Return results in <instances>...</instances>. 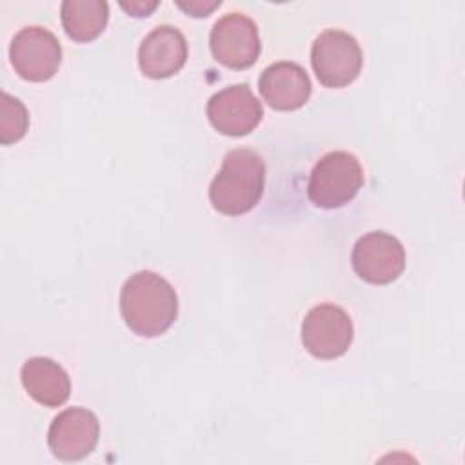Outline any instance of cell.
Wrapping results in <instances>:
<instances>
[{"label":"cell","instance_id":"cell-8","mask_svg":"<svg viewBox=\"0 0 465 465\" xmlns=\"http://www.w3.org/2000/svg\"><path fill=\"white\" fill-rule=\"evenodd\" d=\"M354 272L374 285L394 282L405 269V249L401 242L385 232L372 231L363 234L351 254Z\"/></svg>","mask_w":465,"mask_h":465},{"label":"cell","instance_id":"cell-1","mask_svg":"<svg viewBox=\"0 0 465 465\" xmlns=\"http://www.w3.org/2000/svg\"><path fill=\"white\" fill-rule=\"evenodd\" d=\"M120 312L125 325L142 338L163 334L178 316L174 287L153 271L129 276L120 291Z\"/></svg>","mask_w":465,"mask_h":465},{"label":"cell","instance_id":"cell-3","mask_svg":"<svg viewBox=\"0 0 465 465\" xmlns=\"http://www.w3.org/2000/svg\"><path fill=\"white\" fill-rule=\"evenodd\" d=\"M363 185L360 160L347 151H331L312 167L307 196L322 209H338L349 203Z\"/></svg>","mask_w":465,"mask_h":465},{"label":"cell","instance_id":"cell-17","mask_svg":"<svg viewBox=\"0 0 465 465\" xmlns=\"http://www.w3.org/2000/svg\"><path fill=\"white\" fill-rule=\"evenodd\" d=\"M120 5L133 16H147L151 11L158 7V2H131V4L122 2Z\"/></svg>","mask_w":465,"mask_h":465},{"label":"cell","instance_id":"cell-11","mask_svg":"<svg viewBox=\"0 0 465 465\" xmlns=\"http://www.w3.org/2000/svg\"><path fill=\"white\" fill-rule=\"evenodd\" d=\"M187 60V42L180 29L173 25L154 27L138 47L140 71L153 78L162 80L176 74Z\"/></svg>","mask_w":465,"mask_h":465},{"label":"cell","instance_id":"cell-9","mask_svg":"<svg viewBox=\"0 0 465 465\" xmlns=\"http://www.w3.org/2000/svg\"><path fill=\"white\" fill-rule=\"evenodd\" d=\"M263 109L247 84H234L214 93L207 102L211 125L227 136H243L262 122Z\"/></svg>","mask_w":465,"mask_h":465},{"label":"cell","instance_id":"cell-14","mask_svg":"<svg viewBox=\"0 0 465 465\" xmlns=\"http://www.w3.org/2000/svg\"><path fill=\"white\" fill-rule=\"evenodd\" d=\"M65 35L74 42L98 38L109 20V5L104 0H65L60 7Z\"/></svg>","mask_w":465,"mask_h":465},{"label":"cell","instance_id":"cell-10","mask_svg":"<svg viewBox=\"0 0 465 465\" xmlns=\"http://www.w3.org/2000/svg\"><path fill=\"white\" fill-rule=\"evenodd\" d=\"M100 423L94 412L71 407L62 411L49 425L47 445L64 461H78L91 454L98 443Z\"/></svg>","mask_w":465,"mask_h":465},{"label":"cell","instance_id":"cell-4","mask_svg":"<svg viewBox=\"0 0 465 465\" xmlns=\"http://www.w3.org/2000/svg\"><path fill=\"white\" fill-rule=\"evenodd\" d=\"M363 54L356 38L340 29H327L311 47V65L316 78L325 87H345L361 71Z\"/></svg>","mask_w":465,"mask_h":465},{"label":"cell","instance_id":"cell-6","mask_svg":"<svg viewBox=\"0 0 465 465\" xmlns=\"http://www.w3.org/2000/svg\"><path fill=\"white\" fill-rule=\"evenodd\" d=\"M9 58L15 73L27 82H45L53 78L62 62L58 38L40 25L20 29L11 45Z\"/></svg>","mask_w":465,"mask_h":465},{"label":"cell","instance_id":"cell-15","mask_svg":"<svg viewBox=\"0 0 465 465\" xmlns=\"http://www.w3.org/2000/svg\"><path fill=\"white\" fill-rule=\"evenodd\" d=\"M29 127V113L25 105L2 91L0 94V143L9 145L18 142Z\"/></svg>","mask_w":465,"mask_h":465},{"label":"cell","instance_id":"cell-2","mask_svg":"<svg viewBox=\"0 0 465 465\" xmlns=\"http://www.w3.org/2000/svg\"><path fill=\"white\" fill-rule=\"evenodd\" d=\"M265 185V163L252 149H232L209 187L213 207L227 216L251 211L262 198Z\"/></svg>","mask_w":465,"mask_h":465},{"label":"cell","instance_id":"cell-12","mask_svg":"<svg viewBox=\"0 0 465 465\" xmlns=\"http://www.w3.org/2000/svg\"><path fill=\"white\" fill-rule=\"evenodd\" d=\"M262 98L278 111H296L311 96V80L294 62H276L263 69L258 80Z\"/></svg>","mask_w":465,"mask_h":465},{"label":"cell","instance_id":"cell-16","mask_svg":"<svg viewBox=\"0 0 465 465\" xmlns=\"http://www.w3.org/2000/svg\"><path fill=\"white\" fill-rule=\"evenodd\" d=\"M220 0H189V2H178V7L183 9L185 13H189L191 16H207L211 11H214L216 7H220Z\"/></svg>","mask_w":465,"mask_h":465},{"label":"cell","instance_id":"cell-5","mask_svg":"<svg viewBox=\"0 0 465 465\" xmlns=\"http://www.w3.org/2000/svg\"><path fill=\"white\" fill-rule=\"evenodd\" d=\"M352 336L351 316L334 303L314 305L302 323V343L320 360L343 356L352 343Z\"/></svg>","mask_w":465,"mask_h":465},{"label":"cell","instance_id":"cell-13","mask_svg":"<svg viewBox=\"0 0 465 465\" xmlns=\"http://www.w3.org/2000/svg\"><path fill=\"white\" fill-rule=\"evenodd\" d=\"M20 380L27 394L44 407H60L71 394V380L65 369L51 358L33 356L25 360Z\"/></svg>","mask_w":465,"mask_h":465},{"label":"cell","instance_id":"cell-7","mask_svg":"<svg viewBox=\"0 0 465 465\" xmlns=\"http://www.w3.org/2000/svg\"><path fill=\"white\" fill-rule=\"evenodd\" d=\"M209 45L213 56L229 69H247L260 56V36L252 18L242 13H227L211 29Z\"/></svg>","mask_w":465,"mask_h":465}]
</instances>
